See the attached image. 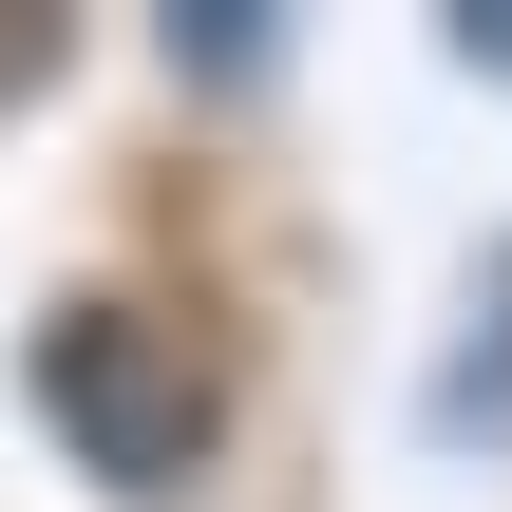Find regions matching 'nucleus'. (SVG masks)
I'll return each mask as SVG.
<instances>
[{"label": "nucleus", "mask_w": 512, "mask_h": 512, "mask_svg": "<svg viewBox=\"0 0 512 512\" xmlns=\"http://www.w3.org/2000/svg\"><path fill=\"white\" fill-rule=\"evenodd\" d=\"M38 418H57L114 494H171V475H190V437H209V399L152 361V323H133V304H76V323L38 342Z\"/></svg>", "instance_id": "f257e3e1"}, {"label": "nucleus", "mask_w": 512, "mask_h": 512, "mask_svg": "<svg viewBox=\"0 0 512 512\" xmlns=\"http://www.w3.org/2000/svg\"><path fill=\"white\" fill-rule=\"evenodd\" d=\"M437 437H512V247H494V285H475V342L437 361Z\"/></svg>", "instance_id": "f03ea898"}]
</instances>
